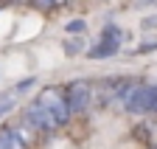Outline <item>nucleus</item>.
I'll return each mask as SVG.
<instances>
[{
	"label": "nucleus",
	"mask_w": 157,
	"mask_h": 149,
	"mask_svg": "<svg viewBox=\"0 0 157 149\" xmlns=\"http://www.w3.org/2000/svg\"><path fill=\"white\" fill-rule=\"evenodd\" d=\"M70 107H67V99H65V93H59V90H45V93H39V96L25 107V124L39 129V132H51V129L56 127H62L67 118H70Z\"/></svg>",
	"instance_id": "1"
},
{
	"label": "nucleus",
	"mask_w": 157,
	"mask_h": 149,
	"mask_svg": "<svg viewBox=\"0 0 157 149\" xmlns=\"http://www.w3.org/2000/svg\"><path fill=\"white\" fill-rule=\"evenodd\" d=\"M65 99H67V107H70V113L78 116V113H84V110L90 107V99H93V90L87 82H70L67 90H65Z\"/></svg>",
	"instance_id": "2"
},
{
	"label": "nucleus",
	"mask_w": 157,
	"mask_h": 149,
	"mask_svg": "<svg viewBox=\"0 0 157 149\" xmlns=\"http://www.w3.org/2000/svg\"><path fill=\"white\" fill-rule=\"evenodd\" d=\"M126 110L135 113V116L151 113V84H137L129 93V99H126Z\"/></svg>",
	"instance_id": "3"
},
{
	"label": "nucleus",
	"mask_w": 157,
	"mask_h": 149,
	"mask_svg": "<svg viewBox=\"0 0 157 149\" xmlns=\"http://www.w3.org/2000/svg\"><path fill=\"white\" fill-rule=\"evenodd\" d=\"M118 48H121V42H118V40H104V37H101V42L93 45V48L87 51V57H90V59H109V57H115V53H118Z\"/></svg>",
	"instance_id": "4"
},
{
	"label": "nucleus",
	"mask_w": 157,
	"mask_h": 149,
	"mask_svg": "<svg viewBox=\"0 0 157 149\" xmlns=\"http://www.w3.org/2000/svg\"><path fill=\"white\" fill-rule=\"evenodd\" d=\"M14 104H17V93H14V90H6V93H0V116L11 113V110H14Z\"/></svg>",
	"instance_id": "5"
},
{
	"label": "nucleus",
	"mask_w": 157,
	"mask_h": 149,
	"mask_svg": "<svg viewBox=\"0 0 157 149\" xmlns=\"http://www.w3.org/2000/svg\"><path fill=\"white\" fill-rule=\"evenodd\" d=\"M101 37H104V40H118V42H121V40H124V31L118 28V25H107Z\"/></svg>",
	"instance_id": "6"
},
{
	"label": "nucleus",
	"mask_w": 157,
	"mask_h": 149,
	"mask_svg": "<svg viewBox=\"0 0 157 149\" xmlns=\"http://www.w3.org/2000/svg\"><path fill=\"white\" fill-rule=\"evenodd\" d=\"M84 28H87V23H84V20H70V23L65 25V31H67V34H84Z\"/></svg>",
	"instance_id": "7"
},
{
	"label": "nucleus",
	"mask_w": 157,
	"mask_h": 149,
	"mask_svg": "<svg viewBox=\"0 0 157 149\" xmlns=\"http://www.w3.org/2000/svg\"><path fill=\"white\" fill-rule=\"evenodd\" d=\"M65 53H67V57L82 53V42H78V40H67V42H65Z\"/></svg>",
	"instance_id": "8"
},
{
	"label": "nucleus",
	"mask_w": 157,
	"mask_h": 149,
	"mask_svg": "<svg viewBox=\"0 0 157 149\" xmlns=\"http://www.w3.org/2000/svg\"><path fill=\"white\" fill-rule=\"evenodd\" d=\"M151 51H157V37L154 40H143L140 48H137V53H151Z\"/></svg>",
	"instance_id": "9"
},
{
	"label": "nucleus",
	"mask_w": 157,
	"mask_h": 149,
	"mask_svg": "<svg viewBox=\"0 0 157 149\" xmlns=\"http://www.w3.org/2000/svg\"><path fill=\"white\" fill-rule=\"evenodd\" d=\"M31 87H34V79H23V82L14 84V93L20 96V93H25V90H31Z\"/></svg>",
	"instance_id": "10"
},
{
	"label": "nucleus",
	"mask_w": 157,
	"mask_h": 149,
	"mask_svg": "<svg viewBox=\"0 0 157 149\" xmlns=\"http://www.w3.org/2000/svg\"><path fill=\"white\" fill-rule=\"evenodd\" d=\"M140 28H143V31H154V28H157V17H146Z\"/></svg>",
	"instance_id": "11"
},
{
	"label": "nucleus",
	"mask_w": 157,
	"mask_h": 149,
	"mask_svg": "<svg viewBox=\"0 0 157 149\" xmlns=\"http://www.w3.org/2000/svg\"><path fill=\"white\" fill-rule=\"evenodd\" d=\"M31 3L36 9H51V6H56V0H31Z\"/></svg>",
	"instance_id": "12"
},
{
	"label": "nucleus",
	"mask_w": 157,
	"mask_h": 149,
	"mask_svg": "<svg viewBox=\"0 0 157 149\" xmlns=\"http://www.w3.org/2000/svg\"><path fill=\"white\" fill-rule=\"evenodd\" d=\"M11 3H20V0H11Z\"/></svg>",
	"instance_id": "13"
}]
</instances>
